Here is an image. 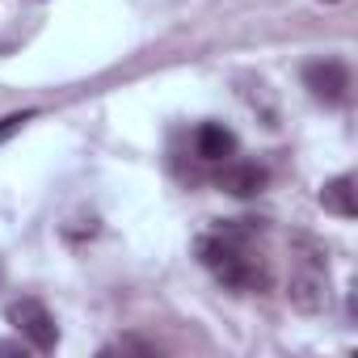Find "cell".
I'll return each mask as SVG.
<instances>
[{"mask_svg": "<svg viewBox=\"0 0 358 358\" xmlns=\"http://www.w3.org/2000/svg\"><path fill=\"white\" fill-rule=\"evenodd\" d=\"M199 253H203V262L215 270V278L224 287H236V291H266L270 287V270L228 232L199 241Z\"/></svg>", "mask_w": 358, "mask_h": 358, "instance_id": "cell-1", "label": "cell"}, {"mask_svg": "<svg viewBox=\"0 0 358 358\" xmlns=\"http://www.w3.org/2000/svg\"><path fill=\"white\" fill-rule=\"evenodd\" d=\"M9 324L38 354H51L59 345V324H55V316H51V308L43 299H17V303H9Z\"/></svg>", "mask_w": 358, "mask_h": 358, "instance_id": "cell-2", "label": "cell"}, {"mask_svg": "<svg viewBox=\"0 0 358 358\" xmlns=\"http://www.w3.org/2000/svg\"><path fill=\"white\" fill-rule=\"evenodd\" d=\"M303 85L324 106H345L350 97V68L341 59H312L303 64Z\"/></svg>", "mask_w": 358, "mask_h": 358, "instance_id": "cell-3", "label": "cell"}, {"mask_svg": "<svg viewBox=\"0 0 358 358\" xmlns=\"http://www.w3.org/2000/svg\"><path fill=\"white\" fill-rule=\"evenodd\" d=\"M266 182H270V173L262 164H228L220 173V190L232 194V199H253V194L266 190Z\"/></svg>", "mask_w": 358, "mask_h": 358, "instance_id": "cell-4", "label": "cell"}, {"mask_svg": "<svg viewBox=\"0 0 358 358\" xmlns=\"http://www.w3.org/2000/svg\"><path fill=\"white\" fill-rule=\"evenodd\" d=\"M287 299H291V308H299V312H320L324 303H329V291H324V274L320 270H299L295 278H291V287H287Z\"/></svg>", "mask_w": 358, "mask_h": 358, "instance_id": "cell-5", "label": "cell"}, {"mask_svg": "<svg viewBox=\"0 0 358 358\" xmlns=\"http://www.w3.org/2000/svg\"><path fill=\"white\" fill-rule=\"evenodd\" d=\"M320 207L329 215H337V220H354L358 215V190H354L350 173H341V177H333V182L320 186Z\"/></svg>", "mask_w": 358, "mask_h": 358, "instance_id": "cell-6", "label": "cell"}, {"mask_svg": "<svg viewBox=\"0 0 358 358\" xmlns=\"http://www.w3.org/2000/svg\"><path fill=\"white\" fill-rule=\"evenodd\" d=\"M236 152V135L220 122H203L199 127V156L203 160H228Z\"/></svg>", "mask_w": 358, "mask_h": 358, "instance_id": "cell-7", "label": "cell"}, {"mask_svg": "<svg viewBox=\"0 0 358 358\" xmlns=\"http://www.w3.org/2000/svg\"><path fill=\"white\" fill-rule=\"evenodd\" d=\"M30 118H34V110H22V114H5V118H0V139H9L13 131H22Z\"/></svg>", "mask_w": 358, "mask_h": 358, "instance_id": "cell-8", "label": "cell"}, {"mask_svg": "<svg viewBox=\"0 0 358 358\" xmlns=\"http://www.w3.org/2000/svg\"><path fill=\"white\" fill-rule=\"evenodd\" d=\"M110 350H122V354H156V345H152V341H139V337H122V341H114Z\"/></svg>", "mask_w": 358, "mask_h": 358, "instance_id": "cell-9", "label": "cell"}, {"mask_svg": "<svg viewBox=\"0 0 358 358\" xmlns=\"http://www.w3.org/2000/svg\"><path fill=\"white\" fill-rule=\"evenodd\" d=\"M324 5H337V0H324Z\"/></svg>", "mask_w": 358, "mask_h": 358, "instance_id": "cell-10", "label": "cell"}]
</instances>
